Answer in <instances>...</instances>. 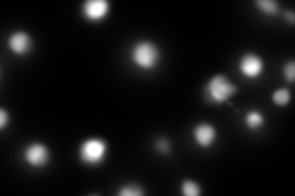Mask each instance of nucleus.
<instances>
[{"instance_id":"1","label":"nucleus","mask_w":295,"mask_h":196,"mask_svg":"<svg viewBox=\"0 0 295 196\" xmlns=\"http://www.w3.org/2000/svg\"><path fill=\"white\" fill-rule=\"evenodd\" d=\"M236 92L238 86L234 85L228 76L222 74L210 77L205 85V94L208 101L216 105L228 102Z\"/></svg>"},{"instance_id":"2","label":"nucleus","mask_w":295,"mask_h":196,"mask_svg":"<svg viewBox=\"0 0 295 196\" xmlns=\"http://www.w3.org/2000/svg\"><path fill=\"white\" fill-rule=\"evenodd\" d=\"M130 58L139 69L152 70L160 60V49L153 42L140 41L132 48Z\"/></svg>"},{"instance_id":"3","label":"nucleus","mask_w":295,"mask_h":196,"mask_svg":"<svg viewBox=\"0 0 295 196\" xmlns=\"http://www.w3.org/2000/svg\"><path fill=\"white\" fill-rule=\"evenodd\" d=\"M107 142L100 137H89L79 147V158L86 166H97L107 156Z\"/></svg>"},{"instance_id":"4","label":"nucleus","mask_w":295,"mask_h":196,"mask_svg":"<svg viewBox=\"0 0 295 196\" xmlns=\"http://www.w3.org/2000/svg\"><path fill=\"white\" fill-rule=\"evenodd\" d=\"M24 158L29 166L35 168L44 167L49 162L51 153L48 147L41 142H33L24 151Z\"/></svg>"},{"instance_id":"5","label":"nucleus","mask_w":295,"mask_h":196,"mask_svg":"<svg viewBox=\"0 0 295 196\" xmlns=\"http://www.w3.org/2000/svg\"><path fill=\"white\" fill-rule=\"evenodd\" d=\"M239 69L245 77L253 80V78H257L262 75L264 63L260 55L255 54V53H246L239 61Z\"/></svg>"},{"instance_id":"6","label":"nucleus","mask_w":295,"mask_h":196,"mask_svg":"<svg viewBox=\"0 0 295 196\" xmlns=\"http://www.w3.org/2000/svg\"><path fill=\"white\" fill-rule=\"evenodd\" d=\"M83 15L89 21H100L107 16L110 11V3L107 0H86L83 4Z\"/></svg>"},{"instance_id":"7","label":"nucleus","mask_w":295,"mask_h":196,"mask_svg":"<svg viewBox=\"0 0 295 196\" xmlns=\"http://www.w3.org/2000/svg\"><path fill=\"white\" fill-rule=\"evenodd\" d=\"M8 46L15 54H27L32 49V38L27 32L16 31L8 39Z\"/></svg>"},{"instance_id":"8","label":"nucleus","mask_w":295,"mask_h":196,"mask_svg":"<svg viewBox=\"0 0 295 196\" xmlns=\"http://www.w3.org/2000/svg\"><path fill=\"white\" fill-rule=\"evenodd\" d=\"M193 137L200 147H210L216 140V130L211 124L200 123L193 129Z\"/></svg>"},{"instance_id":"9","label":"nucleus","mask_w":295,"mask_h":196,"mask_svg":"<svg viewBox=\"0 0 295 196\" xmlns=\"http://www.w3.org/2000/svg\"><path fill=\"white\" fill-rule=\"evenodd\" d=\"M245 124L250 130H258L264 125L263 114L258 111H250L245 117Z\"/></svg>"},{"instance_id":"10","label":"nucleus","mask_w":295,"mask_h":196,"mask_svg":"<svg viewBox=\"0 0 295 196\" xmlns=\"http://www.w3.org/2000/svg\"><path fill=\"white\" fill-rule=\"evenodd\" d=\"M181 191L186 196H198L200 194V186L196 181L191 180V179H186V180H183L182 185H181Z\"/></svg>"},{"instance_id":"11","label":"nucleus","mask_w":295,"mask_h":196,"mask_svg":"<svg viewBox=\"0 0 295 196\" xmlns=\"http://www.w3.org/2000/svg\"><path fill=\"white\" fill-rule=\"evenodd\" d=\"M256 5L260 8L261 11L268 15H273L278 11V3L274 0H257Z\"/></svg>"},{"instance_id":"12","label":"nucleus","mask_w":295,"mask_h":196,"mask_svg":"<svg viewBox=\"0 0 295 196\" xmlns=\"http://www.w3.org/2000/svg\"><path fill=\"white\" fill-rule=\"evenodd\" d=\"M273 102L278 106H285L286 103L290 100V92H289L288 88H278L277 91L273 92Z\"/></svg>"},{"instance_id":"13","label":"nucleus","mask_w":295,"mask_h":196,"mask_svg":"<svg viewBox=\"0 0 295 196\" xmlns=\"http://www.w3.org/2000/svg\"><path fill=\"white\" fill-rule=\"evenodd\" d=\"M143 194V189L137 184H127L118 190V195L121 196H140Z\"/></svg>"},{"instance_id":"14","label":"nucleus","mask_w":295,"mask_h":196,"mask_svg":"<svg viewBox=\"0 0 295 196\" xmlns=\"http://www.w3.org/2000/svg\"><path fill=\"white\" fill-rule=\"evenodd\" d=\"M283 75H284L286 81L293 82L294 76H295V64L293 60H289L288 63L285 64L284 68H283Z\"/></svg>"},{"instance_id":"15","label":"nucleus","mask_w":295,"mask_h":196,"mask_svg":"<svg viewBox=\"0 0 295 196\" xmlns=\"http://www.w3.org/2000/svg\"><path fill=\"white\" fill-rule=\"evenodd\" d=\"M157 147L160 152L166 153L170 150V142L166 139H164V137H161V139H159L157 141Z\"/></svg>"},{"instance_id":"16","label":"nucleus","mask_w":295,"mask_h":196,"mask_svg":"<svg viewBox=\"0 0 295 196\" xmlns=\"http://www.w3.org/2000/svg\"><path fill=\"white\" fill-rule=\"evenodd\" d=\"M9 120H10L9 113H8V112L5 111L4 108L0 109V128L4 129L5 127H7L8 123H9Z\"/></svg>"},{"instance_id":"17","label":"nucleus","mask_w":295,"mask_h":196,"mask_svg":"<svg viewBox=\"0 0 295 196\" xmlns=\"http://www.w3.org/2000/svg\"><path fill=\"white\" fill-rule=\"evenodd\" d=\"M288 18H289V21L294 22V15H293V13H291V11H289V13H288Z\"/></svg>"}]
</instances>
